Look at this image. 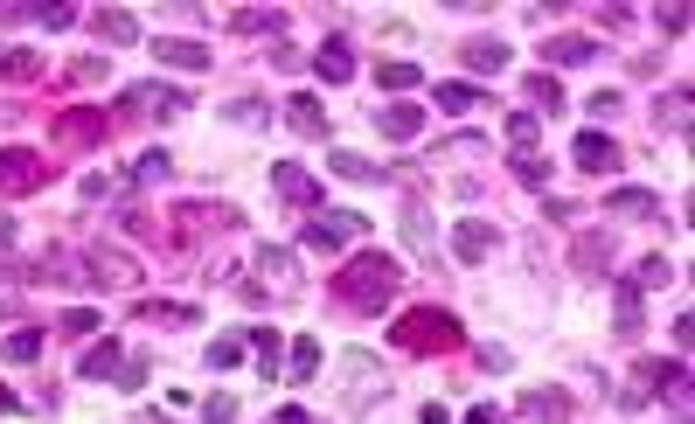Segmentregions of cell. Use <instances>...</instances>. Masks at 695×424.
Masks as SVG:
<instances>
[{
  "label": "cell",
  "mask_w": 695,
  "mask_h": 424,
  "mask_svg": "<svg viewBox=\"0 0 695 424\" xmlns=\"http://www.w3.org/2000/svg\"><path fill=\"white\" fill-rule=\"evenodd\" d=\"M397 258H383V251H369V258H355V265H341L334 272V299L341 306H355V313H390V292H397Z\"/></svg>",
  "instance_id": "6da1fadb"
},
{
  "label": "cell",
  "mask_w": 695,
  "mask_h": 424,
  "mask_svg": "<svg viewBox=\"0 0 695 424\" xmlns=\"http://www.w3.org/2000/svg\"><path fill=\"white\" fill-rule=\"evenodd\" d=\"M390 341H397V348H459V320H452L445 306H417V313H404V320L390 327Z\"/></svg>",
  "instance_id": "7a4b0ae2"
},
{
  "label": "cell",
  "mask_w": 695,
  "mask_h": 424,
  "mask_svg": "<svg viewBox=\"0 0 695 424\" xmlns=\"http://www.w3.org/2000/svg\"><path fill=\"white\" fill-rule=\"evenodd\" d=\"M362 230H369V216H355V209H341V216H313L299 244H306V251H334V244H348V237H362Z\"/></svg>",
  "instance_id": "3957f363"
},
{
  "label": "cell",
  "mask_w": 695,
  "mask_h": 424,
  "mask_svg": "<svg viewBox=\"0 0 695 424\" xmlns=\"http://www.w3.org/2000/svg\"><path fill=\"white\" fill-rule=\"evenodd\" d=\"M682 376H689V362H640V376L626 383V397H619V404H626V411H640L654 390H675Z\"/></svg>",
  "instance_id": "277c9868"
},
{
  "label": "cell",
  "mask_w": 695,
  "mask_h": 424,
  "mask_svg": "<svg viewBox=\"0 0 695 424\" xmlns=\"http://www.w3.org/2000/svg\"><path fill=\"white\" fill-rule=\"evenodd\" d=\"M35 181H42V160L21 146H0V195H28Z\"/></svg>",
  "instance_id": "5b68a950"
},
{
  "label": "cell",
  "mask_w": 695,
  "mask_h": 424,
  "mask_svg": "<svg viewBox=\"0 0 695 424\" xmlns=\"http://www.w3.org/2000/svg\"><path fill=\"white\" fill-rule=\"evenodd\" d=\"M153 56L174 63V70H209V63H216L209 42H188V35H153Z\"/></svg>",
  "instance_id": "8992f818"
},
{
  "label": "cell",
  "mask_w": 695,
  "mask_h": 424,
  "mask_svg": "<svg viewBox=\"0 0 695 424\" xmlns=\"http://www.w3.org/2000/svg\"><path fill=\"white\" fill-rule=\"evenodd\" d=\"M487 251H501V230H494V223H480V216H473V223H459V230H452V258L480 265Z\"/></svg>",
  "instance_id": "52a82bcc"
},
{
  "label": "cell",
  "mask_w": 695,
  "mask_h": 424,
  "mask_svg": "<svg viewBox=\"0 0 695 424\" xmlns=\"http://www.w3.org/2000/svg\"><path fill=\"white\" fill-rule=\"evenodd\" d=\"M404 244H411V258L438 265V230H431V209L424 202H404Z\"/></svg>",
  "instance_id": "ba28073f"
},
{
  "label": "cell",
  "mask_w": 695,
  "mask_h": 424,
  "mask_svg": "<svg viewBox=\"0 0 695 424\" xmlns=\"http://www.w3.org/2000/svg\"><path fill=\"white\" fill-rule=\"evenodd\" d=\"M272 188L285 195V202H299V209H313V202H320V181H313L306 167H292V160H278V167H272Z\"/></svg>",
  "instance_id": "9c48e42d"
},
{
  "label": "cell",
  "mask_w": 695,
  "mask_h": 424,
  "mask_svg": "<svg viewBox=\"0 0 695 424\" xmlns=\"http://www.w3.org/2000/svg\"><path fill=\"white\" fill-rule=\"evenodd\" d=\"M570 160H577L584 174H605V167H619V146H612L605 133H598V126H591V133H577V146H570Z\"/></svg>",
  "instance_id": "30bf717a"
},
{
  "label": "cell",
  "mask_w": 695,
  "mask_h": 424,
  "mask_svg": "<svg viewBox=\"0 0 695 424\" xmlns=\"http://www.w3.org/2000/svg\"><path fill=\"white\" fill-rule=\"evenodd\" d=\"M640 320H647V313H640V292L619 279L612 285V327H619V341H640Z\"/></svg>",
  "instance_id": "8fae6325"
},
{
  "label": "cell",
  "mask_w": 695,
  "mask_h": 424,
  "mask_svg": "<svg viewBox=\"0 0 695 424\" xmlns=\"http://www.w3.org/2000/svg\"><path fill=\"white\" fill-rule=\"evenodd\" d=\"M313 70H320V84H348V77H355V49H348V42L334 35V42H327V49L313 56Z\"/></svg>",
  "instance_id": "7c38bea8"
},
{
  "label": "cell",
  "mask_w": 695,
  "mask_h": 424,
  "mask_svg": "<svg viewBox=\"0 0 695 424\" xmlns=\"http://www.w3.org/2000/svg\"><path fill=\"white\" fill-rule=\"evenodd\" d=\"M543 63H598V42L591 35H550L543 42Z\"/></svg>",
  "instance_id": "4fadbf2b"
},
{
  "label": "cell",
  "mask_w": 695,
  "mask_h": 424,
  "mask_svg": "<svg viewBox=\"0 0 695 424\" xmlns=\"http://www.w3.org/2000/svg\"><path fill=\"white\" fill-rule=\"evenodd\" d=\"M466 70H508V42H494V35H466Z\"/></svg>",
  "instance_id": "5bb4252c"
},
{
  "label": "cell",
  "mask_w": 695,
  "mask_h": 424,
  "mask_svg": "<svg viewBox=\"0 0 695 424\" xmlns=\"http://www.w3.org/2000/svg\"><path fill=\"white\" fill-rule=\"evenodd\" d=\"M285 119H292L306 140H327V112H320V98H313V91H299V98L285 105Z\"/></svg>",
  "instance_id": "9a60e30c"
},
{
  "label": "cell",
  "mask_w": 695,
  "mask_h": 424,
  "mask_svg": "<svg viewBox=\"0 0 695 424\" xmlns=\"http://www.w3.org/2000/svg\"><path fill=\"white\" fill-rule=\"evenodd\" d=\"M327 167H334L341 181H362V188H376V181H383V167H376V160H362V153H341V146H327Z\"/></svg>",
  "instance_id": "2e32d148"
},
{
  "label": "cell",
  "mask_w": 695,
  "mask_h": 424,
  "mask_svg": "<svg viewBox=\"0 0 695 424\" xmlns=\"http://www.w3.org/2000/svg\"><path fill=\"white\" fill-rule=\"evenodd\" d=\"M285 376H292V383H313V376H320V341H313V334H299V341L285 348Z\"/></svg>",
  "instance_id": "e0dca14e"
},
{
  "label": "cell",
  "mask_w": 695,
  "mask_h": 424,
  "mask_svg": "<svg viewBox=\"0 0 695 424\" xmlns=\"http://www.w3.org/2000/svg\"><path fill=\"white\" fill-rule=\"evenodd\" d=\"M230 28H237V35H285V14H278V7H237Z\"/></svg>",
  "instance_id": "ac0fdd59"
},
{
  "label": "cell",
  "mask_w": 695,
  "mask_h": 424,
  "mask_svg": "<svg viewBox=\"0 0 695 424\" xmlns=\"http://www.w3.org/2000/svg\"><path fill=\"white\" fill-rule=\"evenodd\" d=\"M376 126H383L390 140H417V133H424V112H417V105H383Z\"/></svg>",
  "instance_id": "d6986e66"
},
{
  "label": "cell",
  "mask_w": 695,
  "mask_h": 424,
  "mask_svg": "<svg viewBox=\"0 0 695 424\" xmlns=\"http://www.w3.org/2000/svg\"><path fill=\"white\" fill-rule=\"evenodd\" d=\"M98 35H105L112 49H126V42H139V21L126 7H105V14H98Z\"/></svg>",
  "instance_id": "ffe728a7"
},
{
  "label": "cell",
  "mask_w": 695,
  "mask_h": 424,
  "mask_svg": "<svg viewBox=\"0 0 695 424\" xmlns=\"http://www.w3.org/2000/svg\"><path fill=\"white\" fill-rule=\"evenodd\" d=\"M181 112V98H160V84H126V98H119V112Z\"/></svg>",
  "instance_id": "44dd1931"
},
{
  "label": "cell",
  "mask_w": 695,
  "mask_h": 424,
  "mask_svg": "<svg viewBox=\"0 0 695 424\" xmlns=\"http://www.w3.org/2000/svg\"><path fill=\"white\" fill-rule=\"evenodd\" d=\"M522 411H529V418L563 424V418H570V397H563V390H529V397H522Z\"/></svg>",
  "instance_id": "7402d4cb"
},
{
  "label": "cell",
  "mask_w": 695,
  "mask_h": 424,
  "mask_svg": "<svg viewBox=\"0 0 695 424\" xmlns=\"http://www.w3.org/2000/svg\"><path fill=\"white\" fill-rule=\"evenodd\" d=\"M0 77H7V84H35V77H42V56H35V49H7V56H0Z\"/></svg>",
  "instance_id": "603a6c76"
},
{
  "label": "cell",
  "mask_w": 695,
  "mask_h": 424,
  "mask_svg": "<svg viewBox=\"0 0 695 424\" xmlns=\"http://www.w3.org/2000/svg\"><path fill=\"white\" fill-rule=\"evenodd\" d=\"M105 133V112H63L56 119V140H98Z\"/></svg>",
  "instance_id": "cb8c5ba5"
},
{
  "label": "cell",
  "mask_w": 695,
  "mask_h": 424,
  "mask_svg": "<svg viewBox=\"0 0 695 424\" xmlns=\"http://www.w3.org/2000/svg\"><path fill=\"white\" fill-rule=\"evenodd\" d=\"M119 369H126V348H119V341H98V348L84 355V376H98V383L119 376Z\"/></svg>",
  "instance_id": "d4e9b609"
},
{
  "label": "cell",
  "mask_w": 695,
  "mask_h": 424,
  "mask_svg": "<svg viewBox=\"0 0 695 424\" xmlns=\"http://www.w3.org/2000/svg\"><path fill=\"white\" fill-rule=\"evenodd\" d=\"M376 84H383V91H417V84H424V70H417V63H390V56H383V63H376Z\"/></svg>",
  "instance_id": "484cf974"
},
{
  "label": "cell",
  "mask_w": 695,
  "mask_h": 424,
  "mask_svg": "<svg viewBox=\"0 0 695 424\" xmlns=\"http://www.w3.org/2000/svg\"><path fill=\"white\" fill-rule=\"evenodd\" d=\"M522 91H529V98H536V112H563V84H556L550 70H536V77H529V84H522Z\"/></svg>",
  "instance_id": "4316f807"
},
{
  "label": "cell",
  "mask_w": 695,
  "mask_h": 424,
  "mask_svg": "<svg viewBox=\"0 0 695 424\" xmlns=\"http://www.w3.org/2000/svg\"><path fill=\"white\" fill-rule=\"evenodd\" d=\"M223 119L230 126H265L272 119V98H237V105H223Z\"/></svg>",
  "instance_id": "83f0119b"
},
{
  "label": "cell",
  "mask_w": 695,
  "mask_h": 424,
  "mask_svg": "<svg viewBox=\"0 0 695 424\" xmlns=\"http://www.w3.org/2000/svg\"><path fill=\"white\" fill-rule=\"evenodd\" d=\"M668 279H675V258H640V272H633L626 285H633V292H647V285H668Z\"/></svg>",
  "instance_id": "f1b7e54d"
},
{
  "label": "cell",
  "mask_w": 695,
  "mask_h": 424,
  "mask_svg": "<svg viewBox=\"0 0 695 424\" xmlns=\"http://www.w3.org/2000/svg\"><path fill=\"white\" fill-rule=\"evenodd\" d=\"M431 98H438V112H473V105H480V91H473V84H438Z\"/></svg>",
  "instance_id": "f546056e"
},
{
  "label": "cell",
  "mask_w": 695,
  "mask_h": 424,
  "mask_svg": "<svg viewBox=\"0 0 695 424\" xmlns=\"http://www.w3.org/2000/svg\"><path fill=\"white\" fill-rule=\"evenodd\" d=\"M612 216H654V195L647 188H612Z\"/></svg>",
  "instance_id": "4dcf8cb0"
},
{
  "label": "cell",
  "mask_w": 695,
  "mask_h": 424,
  "mask_svg": "<svg viewBox=\"0 0 695 424\" xmlns=\"http://www.w3.org/2000/svg\"><path fill=\"white\" fill-rule=\"evenodd\" d=\"M577 272H591V279L612 272V265H605V237H584V244H577Z\"/></svg>",
  "instance_id": "1f68e13d"
},
{
  "label": "cell",
  "mask_w": 695,
  "mask_h": 424,
  "mask_svg": "<svg viewBox=\"0 0 695 424\" xmlns=\"http://www.w3.org/2000/svg\"><path fill=\"white\" fill-rule=\"evenodd\" d=\"M258 265H265L278 285H299V265H292V251H278V244H272V251H258Z\"/></svg>",
  "instance_id": "d6a6232c"
},
{
  "label": "cell",
  "mask_w": 695,
  "mask_h": 424,
  "mask_svg": "<svg viewBox=\"0 0 695 424\" xmlns=\"http://www.w3.org/2000/svg\"><path fill=\"white\" fill-rule=\"evenodd\" d=\"M661 126L689 133V91H668V98H661Z\"/></svg>",
  "instance_id": "836d02e7"
},
{
  "label": "cell",
  "mask_w": 695,
  "mask_h": 424,
  "mask_svg": "<svg viewBox=\"0 0 695 424\" xmlns=\"http://www.w3.org/2000/svg\"><path fill=\"white\" fill-rule=\"evenodd\" d=\"M515 181L543 188V181H550V160H543V153H515Z\"/></svg>",
  "instance_id": "e575fe53"
},
{
  "label": "cell",
  "mask_w": 695,
  "mask_h": 424,
  "mask_svg": "<svg viewBox=\"0 0 695 424\" xmlns=\"http://www.w3.org/2000/svg\"><path fill=\"white\" fill-rule=\"evenodd\" d=\"M237 362H244V341H237V334L209 341V369H237Z\"/></svg>",
  "instance_id": "d590c367"
},
{
  "label": "cell",
  "mask_w": 695,
  "mask_h": 424,
  "mask_svg": "<svg viewBox=\"0 0 695 424\" xmlns=\"http://www.w3.org/2000/svg\"><path fill=\"white\" fill-rule=\"evenodd\" d=\"M133 181H139V188L167 181V153H139V160H133Z\"/></svg>",
  "instance_id": "8d00e7d4"
},
{
  "label": "cell",
  "mask_w": 695,
  "mask_h": 424,
  "mask_svg": "<svg viewBox=\"0 0 695 424\" xmlns=\"http://www.w3.org/2000/svg\"><path fill=\"white\" fill-rule=\"evenodd\" d=\"M508 140L529 153V146H536V112H508Z\"/></svg>",
  "instance_id": "74e56055"
},
{
  "label": "cell",
  "mask_w": 695,
  "mask_h": 424,
  "mask_svg": "<svg viewBox=\"0 0 695 424\" xmlns=\"http://www.w3.org/2000/svg\"><path fill=\"white\" fill-rule=\"evenodd\" d=\"M251 348L265 355V376H278V334L272 327H251Z\"/></svg>",
  "instance_id": "f35d334b"
},
{
  "label": "cell",
  "mask_w": 695,
  "mask_h": 424,
  "mask_svg": "<svg viewBox=\"0 0 695 424\" xmlns=\"http://www.w3.org/2000/svg\"><path fill=\"white\" fill-rule=\"evenodd\" d=\"M35 355H42V334H14L7 341V362H35Z\"/></svg>",
  "instance_id": "ab89813d"
},
{
  "label": "cell",
  "mask_w": 695,
  "mask_h": 424,
  "mask_svg": "<svg viewBox=\"0 0 695 424\" xmlns=\"http://www.w3.org/2000/svg\"><path fill=\"white\" fill-rule=\"evenodd\" d=\"M202 418H209V424H230V418H237V397H209V404H202Z\"/></svg>",
  "instance_id": "60d3db41"
},
{
  "label": "cell",
  "mask_w": 695,
  "mask_h": 424,
  "mask_svg": "<svg viewBox=\"0 0 695 424\" xmlns=\"http://www.w3.org/2000/svg\"><path fill=\"white\" fill-rule=\"evenodd\" d=\"M112 383H119V390H133V397H139V390H146V362H126V369H119Z\"/></svg>",
  "instance_id": "b9f144b4"
},
{
  "label": "cell",
  "mask_w": 695,
  "mask_h": 424,
  "mask_svg": "<svg viewBox=\"0 0 695 424\" xmlns=\"http://www.w3.org/2000/svg\"><path fill=\"white\" fill-rule=\"evenodd\" d=\"M654 21H661V35H682V28H689V7H661Z\"/></svg>",
  "instance_id": "7bdbcfd3"
},
{
  "label": "cell",
  "mask_w": 695,
  "mask_h": 424,
  "mask_svg": "<svg viewBox=\"0 0 695 424\" xmlns=\"http://www.w3.org/2000/svg\"><path fill=\"white\" fill-rule=\"evenodd\" d=\"M35 21H42V28H70V21H77V7H42Z\"/></svg>",
  "instance_id": "ee69618b"
},
{
  "label": "cell",
  "mask_w": 695,
  "mask_h": 424,
  "mask_svg": "<svg viewBox=\"0 0 695 424\" xmlns=\"http://www.w3.org/2000/svg\"><path fill=\"white\" fill-rule=\"evenodd\" d=\"M63 327H70V334H91V327H98V313H91V306H77V313H63Z\"/></svg>",
  "instance_id": "f6af8a7d"
},
{
  "label": "cell",
  "mask_w": 695,
  "mask_h": 424,
  "mask_svg": "<svg viewBox=\"0 0 695 424\" xmlns=\"http://www.w3.org/2000/svg\"><path fill=\"white\" fill-rule=\"evenodd\" d=\"M466 424H501V411H494V404H473V411H466Z\"/></svg>",
  "instance_id": "bcb514c9"
},
{
  "label": "cell",
  "mask_w": 695,
  "mask_h": 424,
  "mask_svg": "<svg viewBox=\"0 0 695 424\" xmlns=\"http://www.w3.org/2000/svg\"><path fill=\"white\" fill-rule=\"evenodd\" d=\"M272 424H313V418H306V411H292V404H285V411H278Z\"/></svg>",
  "instance_id": "7dc6e473"
}]
</instances>
